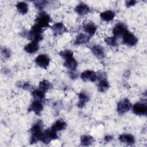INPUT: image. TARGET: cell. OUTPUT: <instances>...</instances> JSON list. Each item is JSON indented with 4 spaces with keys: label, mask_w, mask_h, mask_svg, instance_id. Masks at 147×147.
I'll use <instances>...</instances> for the list:
<instances>
[{
    "label": "cell",
    "mask_w": 147,
    "mask_h": 147,
    "mask_svg": "<svg viewBox=\"0 0 147 147\" xmlns=\"http://www.w3.org/2000/svg\"><path fill=\"white\" fill-rule=\"evenodd\" d=\"M64 60V65L69 71H76L78 67V62L74 57L73 52L69 49H65L59 53Z\"/></svg>",
    "instance_id": "1"
},
{
    "label": "cell",
    "mask_w": 147,
    "mask_h": 147,
    "mask_svg": "<svg viewBox=\"0 0 147 147\" xmlns=\"http://www.w3.org/2000/svg\"><path fill=\"white\" fill-rule=\"evenodd\" d=\"M43 123L41 121L36 122L30 129L31 137L30 138V143L33 144L41 140L43 133Z\"/></svg>",
    "instance_id": "2"
},
{
    "label": "cell",
    "mask_w": 147,
    "mask_h": 147,
    "mask_svg": "<svg viewBox=\"0 0 147 147\" xmlns=\"http://www.w3.org/2000/svg\"><path fill=\"white\" fill-rule=\"evenodd\" d=\"M42 29V28L37 25L34 24L30 30L28 32V37L32 41L38 43L43 38Z\"/></svg>",
    "instance_id": "3"
},
{
    "label": "cell",
    "mask_w": 147,
    "mask_h": 147,
    "mask_svg": "<svg viewBox=\"0 0 147 147\" xmlns=\"http://www.w3.org/2000/svg\"><path fill=\"white\" fill-rule=\"evenodd\" d=\"M51 22L50 16L45 11H41L37 15L35 20L34 24L41 28H45L49 26Z\"/></svg>",
    "instance_id": "4"
},
{
    "label": "cell",
    "mask_w": 147,
    "mask_h": 147,
    "mask_svg": "<svg viewBox=\"0 0 147 147\" xmlns=\"http://www.w3.org/2000/svg\"><path fill=\"white\" fill-rule=\"evenodd\" d=\"M138 42L136 36L129 30H126L122 36V42L129 47L134 46Z\"/></svg>",
    "instance_id": "5"
},
{
    "label": "cell",
    "mask_w": 147,
    "mask_h": 147,
    "mask_svg": "<svg viewBox=\"0 0 147 147\" xmlns=\"http://www.w3.org/2000/svg\"><path fill=\"white\" fill-rule=\"evenodd\" d=\"M56 133L51 128L48 129L43 132L40 141L44 144H48L52 140L57 139L58 136Z\"/></svg>",
    "instance_id": "6"
},
{
    "label": "cell",
    "mask_w": 147,
    "mask_h": 147,
    "mask_svg": "<svg viewBox=\"0 0 147 147\" xmlns=\"http://www.w3.org/2000/svg\"><path fill=\"white\" fill-rule=\"evenodd\" d=\"M132 105L130 100L127 98L121 100L117 105V110L119 114H123L130 110Z\"/></svg>",
    "instance_id": "7"
},
{
    "label": "cell",
    "mask_w": 147,
    "mask_h": 147,
    "mask_svg": "<svg viewBox=\"0 0 147 147\" xmlns=\"http://www.w3.org/2000/svg\"><path fill=\"white\" fill-rule=\"evenodd\" d=\"M97 78H99V82L98 84V91L100 92H106L110 87V84L109 82L106 78V75L105 73L100 72L97 76Z\"/></svg>",
    "instance_id": "8"
},
{
    "label": "cell",
    "mask_w": 147,
    "mask_h": 147,
    "mask_svg": "<svg viewBox=\"0 0 147 147\" xmlns=\"http://www.w3.org/2000/svg\"><path fill=\"white\" fill-rule=\"evenodd\" d=\"M132 111L137 115H145L147 113V105L146 103L138 102L132 106Z\"/></svg>",
    "instance_id": "9"
},
{
    "label": "cell",
    "mask_w": 147,
    "mask_h": 147,
    "mask_svg": "<svg viewBox=\"0 0 147 147\" xmlns=\"http://www.w3.org/2000/svg\"><path fill=\"white\" fill-rule=\"evenodd\" d=\"M35 63L38 67L47 69L49 65L50 59L46 54H40L35 59Z\"/></svg>",
    "instance_id": "10"
},
{
    "label": "cell",
    "mask_w": 147,
    "mask_h": 147,
    "mask_svg": "<svg viewBox=\"0 0 147 147\" xmlns=\"http://www.w3.org/2000/svg\"><path fill=\"white\" fill-rule=\"evenodd\" d=\"M43 107L41 100L34 99L28 108V111H33L36 115H40L43 110Z\"/></svg>",
    "instance_id": "11"
},
{
    "label": "cell",
    "mask_w": 147,
    "mask_h": 147,
    "mask_svg": "<svg viewBox=\"0 0 147 147\" xmlns=\"http://www.w3.org/2000/svg\"><path fill=\"white\" fill-rule=\"evenodd\" d=\"M127 30V26L124 23L119 22L115 25L113 29V36L118 38L123 36L124 33Z\"/></svg>",
    "instance_id": "12"
},
{
    "label": "cell",
    "mask_w": 147,
    "mask_h": 147,
    "mask_svg": "<svg viewBox=\"0 0 147 147\" xmlns=\"http://www.w3.org/2000/svg\"><path fill=\"white\" fill-rule=\"evenodd\" d=\"M80 78L84 82H94L97 79V74L92 70H86L81 74Z\"/></svg>",
    "instance_id": "13"
},
{
    "label": "cell",
    "mask_w": 147,
    "mask_h": 147,
    "mask_svg": "<svg viewBox=\"0 0 147 147\" xmlns=\"http://www.w3.org/2000/svg\"><path fill=\"white\" fill-rule=\"evenodd\" d=\"M52 30L55 36H58L67 32L65 26L61 22H57L52 26Z\"/></svg>",
    "instance_id": "14"
},
{
    "label": "cell",
    "mask_w": 147,
    "mask_h": 147,
    "mask_svg": "<svg viewBox=\"0 0 147 147\" xmlns=\"http://www.w3.org/2000/svg\"><path fill=\"white\" fill-rule=\"evenodd\" d=\"M91 51L92 53L98 58L102 59L105 57V53L103 47L100 45L95 44L92 45L91 48Z\"/></svg>",
    "instance_id": "15"
},
{
    "label": "cell",
    "mask_w": 147,
    "mask_h": 147,
    "mask_svg": "<svg viewBox=\"0 0 147 147\" xmlns=\"http://www.w3.org/2000/svg\"><path fill=\"white\" fill-rule=\"evenodd\" d=\"M75 11L79 16H84L90 11L89 6L84 2L79 3L75 7Z\"/></svg>",
    "instance_id": "16"
},
{
    "label": "cell",
    "mask_w": 147,
    "mask_h": 147,
    "mask_svg": "<svg viewBox=\"0 0 147 147\" xmlns=\"http://www.w3.org/2000/svg\"><path fill=\"white\" fill-rule=\"evenodd\" d=\"M96 26L92 22L85 23L83 26V30L90 37H92L96 31Z\"/></svg>",
    "instance_id": "17"
},
{
    "label": "cell",
    "mask_w": 147,
    "mask_h": 147,
    "mask_svg": "<svg viewBox=\"0 0 147 147\" xmlns=\"http://www.w3.org/2000/svg\"><path fill=\"white\" fill-rule=\"evenodd\" d=\"M119 140L128 145H131L135 142L134 137L130 134H122L119 136Z\"/></svg>",
    "instance_id": "18"
},
{
    "label": "cell",
    "mask_w": 147,
    "mask_h": 147,
    "mask_svg": "<svg viewBox=\"0 0 147 147\" xmlns=\"http://www.w3.org/2000/svg\"><path fill=\"white\" fill-rule=\"evenodd\" d=\"M90 38L91 37L87 34H84L82 33H80L76 36L74 42V44L76 45L84 44L90 41Z\"/></svg>",
    "instance_id": "19"
},
{
    "label": "cell",
    "mask_w": 147,
    "mask_h": 147,
    "mask_svg": "<svg viewBox=\"0 0 147 147\" xmlns=\"http://www.w3.org/2000/svg\"><path fill=\"white\" fill-rule=\"evenodd\" d=\"M39 49V46L37 42L31 41L29 44H26L24 47V51L28 53H34L38 51Z\"/></svg>",
    "instance_id": "20"
},
{
    "label": "cell",
    "mask_w": 147,
    "mask_h": 147,
    "mask_svg": "<svg viewBox=\"0 0 147 147\" xmlns=\"http://www.w3.org/2000/svg\"><path fill=\"white\" fill-rule=\"evenodd\" d=\"M79 102L78 103V106L79 108H82L84 107L86 103L88 102L90 98L88 95L85 92H81L79 94Z\"/></svg>",
    "instance_id": "21"
},
{
    "label": "cell",
    "mask_w": 147,
    "mask_h": 147,
    "mask_svg": "<svg viewBox=\"0 0 147 147\" xmlns=\"http://www.w3.org/2000/svg\"><path fill=\"white\" fill-rule=\"evenodd\" d=\"M67 125L64 121L62 119H58L52 125L51 128L57 132L64 130L67 127Z\"/></svg>",
    "instance_id": "22"
},
{
    "label": "cell",
    "mask_w": 147,
    "mask_h": 147,
    "mask_svg": "<svg viewBox=\"0 0 147 147\" xmlns=\"http://www.w3.org/2000/svg\"><path fill=\"white\" fill-rule=\"evenodd\" d=\"M115 16V13L111 10L105 11L101 13L100 14V18L104 21H106V22L112 21L114 19Z\"/></svg>",
    "instance_id": "23"
},
{
    "label": "cell",
    "mask_w": 147,
    "mask_h": 147,
    "mask_svg": "<svg viewBox=\"0 0 147 147\" xmlns=\"http://www.w3.org/2000/svg\"><path fill=\"white\" fill-rule=\"evenodd\" d=\"M32 95L34 99L42 100L45 96V92L39 88L32 91Z\"/></svg>",
    "instance_id": "24"
},
{
    "label": "cell",
    "mask_w": 147,
    "mask_h": 147,
    "mask_svg": "<svg viewBox=\"0 0 147 147\" xmlns=\"http://www.w3.org/2000/svg\"><path fill=\"white\" fill-rule=\"evenodd\" d=\"M94 142V138L90 135H83L80 138V143L83 146H89Z\"/></svg>",
    "instance_id": "25"
},
{
    "label": "cell",
    "mask_w": 147,
    "mask_h": 147,
    "mask_svg": "<svg viewBox=\"0 0 147 147\" xmlns=\"http://www.w3.org/2000/svg\"><path fill=\"white\" fill-rule=\"evenodd\" d=\"M16 8L18 11L21 14H25L28 11V5L25 2H19L16 5Z\"/></svg>",
    "instance_id": "26"
},
{
    "label": "cell",
    "mask_w": 147,
    "mask_h": 147,
    "mask_svg": "<svg viewBox=\"0 0 147 147\" xmlns=\"http://www.w3.org/2000/svg\"><path fill=\"white\" fill-rule=\"evenodd\" d=\"M52 84L47 80H43L40 82L39 88L45 92H47V91L52 88Z\"/></svg>",
    "instance_id": "27"
},
{
    "label": "cell",
    "mask_w": 147,
    "mask_h": 147,
    "mask_svg": "<svg viewBox=\"0 0 147 147\" xmlns=\"http://www.w3.org/2000/svg\"><path fill=\"white\" fill-rule=\"evenodd\" d=\"M106 44L111 47H115L117 45V40L115 37H107L105 39Z\"/></svg>",
    "instance_id": "28"
},
{
    "label": "cell",
    "mask_w": 147,
    "mask_h": 147,
    "mask_svg": "<svg viewBox=\"0 0 147 147\" xmlns=\"http://www.w3.org/2000/svg\"><path fill=\"white\" fill-rule=\"evenodd\" d=\"M48 2V1H36L33 2L34 6L38 10H42L44 9Z\"/></svg>",
    "instance_id": "29"
},
{
    "label": "cell",
    "mask_w": 147,
    "mask_h": 147,
    "mask_svg": "<svg viewBox=\"0 0 147 147\" xmlns=\"http://www.w3.org/2000/svg\"><path fill=\"white\" fill-rule=\"evenodd\" d=\"M1 55L2 56H3L5 58H9L11 55L10 51L6 48H3L1 49Z\"/></svg>",
    "instance_id": "30"
},
{
    "label": "cell",
    "mask_w": 147,
    "mask_h": 147,
    "mask_svg": "<svg viewBox=\"0 0 147 147\" xmlns=\"http://www.w3.org/2000/svg\"><path fill=\"white\" fill-rule=\"evenodd\" d=\"M18 86L25 90H29L31 88V86L30 84L28 82H22V83L19 82Z\"/></svg>",
    "instance_id": "31"
},
{
    "label": "cell",
    "mask_w": 147,
    "mask_h": 147,
    "mask_svg": "<svg viewBox=\"0 0 147 147\" xmlns=\"http://www.w3.org/2000/svg\"><path fill=\"white\" fill-rule=\"evenodd\" d=\"M137 3V1L135 0H129V1H126L125 3L126 6L127 7H130L132 6H134Z\"/></svg>",
    "instance_id": "32"
},
{
    "label": "cell",
    "mask_w": 147,
    "mask_h": 147,
    "mask_svg": "<svg viewBox=\"0 0 147 147\" xmlns=\"http://www.w3.org/2000/svg\"><path fill=\"white\" fill-rule=\"evenodd\" d=\"M69 76L72 79H76L77 78V76H78L76 73L75 72V71H69Z\"/></svg>",
    "instance_id": "33"
},
{
    "label": "cell",
    "mask_w": 147,
    "mask_h": 147,
    "mask_svg": "<svg viewBox=\"0 0 147 147\" xmlns=\"http://www.w3.org/2000/svg\"><path fill=\"white\" fill-rule=\"evenodd\" d=\"M113 136H111V135H107V136H106L105 137V138H104L105 141L106 142H107L111 141L113 140Z\"/></svg>",
    "instance_id": "34"
}]
</instances>
